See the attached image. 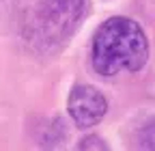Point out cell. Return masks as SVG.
Segmentation results:
<instances>
[{"label": "cell", "mask_w": 155, "mask_h": 151, "mask_svg": "<svg viewBox=\"0 0 155 151\" xmlns=\"http://www.w3.org/2000/svg\"><path fill=\"white\" fill-rule=\"evenodd\" d=\"M67 110L71 121L80 127L88 129L99 123L106 112H108V102L99 91L91 84H75L69 93L67 99Z\"/></svg>", "instance_id": "cell-3"}, {"label": "cell", "mask_w": 155, "mask_h": 151, "mask_svg": "<svg viewBox=\"0 0 155 151\" xmlns=\"http://www.w3.org/2000/svg\"><path fill=\"white\" fill-rule=\"evenodd\" d=\"M86 15V0H35L28 11L26 37L41 50L65 45Z\"/></svg>", "instance_id": "cell-2"}, {"label": "cell", "mask_w": 155, "mask_h": 151, "mask_svg": "<svg viewBox=\"0 0 155 151\" xmlns=\"http://www.w3.org/2000/svg\"><path fill=\"white\" fill-rule=\"evenodd\" d=\"M147 61L149 39L136 20L114 15L97 28L91 45V63L101 78H112L123 71L136 73Z\"/></svg>", "instance_id": "cell-1"}, {"label": "cell", "mask_w": 155, "mask_h": 151, "mask_svg": "<svg viewBox=\"0 0 155 151\" xmlns=\"http://www.w3.org/2000/svg\"><path fill=\"white\" fill-rule=\"evenodd\" d=\"M78 149H108V145L97 136H86L78 143Z\"/></svg>", "instance_id": "cell-5"}, {"label": "cell", "mask_w": 155, "mask_h": 151, "mask_svg": "<svg viewBox=\"0 0 155 151\" xmlns=\"http://www.w3.org/2000/svg\"><path fill=\"white\" fill-rule=\"evenodd\" d=\"M138 147L142 149H155V117L149 119L138 129Z\"/></svg>", "instance_id": "cell-4"}]
</instances>
